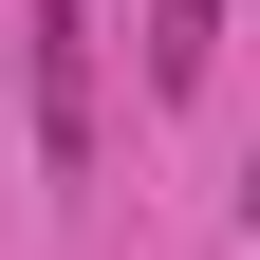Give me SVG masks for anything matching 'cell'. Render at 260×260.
Returning <instances> with one entry per match:
<instances>
[{"label": "cell", "mask_w": 260, "mask_h": 260, "mask_svg": "<svg viewBox=\"0 0 260 260\" xmlns=\"http://www.w3.org/2000/svg\"><path fill=\"white\" fill-rule=\"evenodd\" d=\"M19 93H38V168L75 186V168H93V19H75V0L19 19Z\"/></svg>", "instance_id": "1"}, {"label": "cell", "mask_w": 260, "mask_h": 260, "mask_svg": "<svg viewBox=\"0 0 260 260\" xmlns=\"http://www.w3.org/2000/svg\"><path fill=\"white\" fill-rule=\"evenodd\" d=\"M205 56H223V0H149V93H205Z\"/></svg>", "instance_id": "2"}, {"label": "cell", "mask_w": 260, "mask_h": 260, "mask_svg": "<svg viewBox=\"0 0 260 260\" xmlns=\"http://www.w3.org/2000/svg\"><path fill=\"white\" fill-rule=\"evenodd\" d=\"M242 205H260V149H242Z\"/></svg>", "instance_id": "3"}]
</instances>
